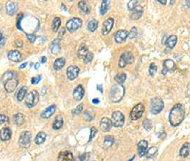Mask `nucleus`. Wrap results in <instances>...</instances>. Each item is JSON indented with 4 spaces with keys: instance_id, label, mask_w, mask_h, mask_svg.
<instances>
[{
    "instance_id": "4d7b16f0",
    "label": "nucleus",
    "mask_w": 190,
    "mask_h": 161,
    "mask_svg": "<svg viewBox=\"0 0 190 161\" xmlns=\"http://www.w3.org/2000/svg\"><path fill=\"white\" fill-rule=\"evenodd\" d=\"M27 64H28L27 62L24 63V64H22L21 65V66H20V69H22V68H25V67L26 66V65H27Z\"/></svg>"
},
{
    "instance_id": "c85d7f7f",
    "label": "nucleus",
    "mask_w": 190,
    "mask_h": 161,
    "mask_svg": "<svg viewBox=\"0 0 190 161\" xmlns=\"http://www.w3.org/2000/svg\"><path fill=\"white\" fill-rule=\"evenodd\" d=\"M46 138H47V135H46L45 133H44V132H39L35 137L34 142H35L36 145H41L45 141Z\"/></svg>"
},
{
    "instance_id": "a878e982",
    "label": "nucleus",
    "mask_w": 190,
    "mask_h": 161,
    "mask_svg": "<svg viewBox=\"0 0 190 161\" xmlns=\"http://www.w3.org/2000/svg\"><path fill=\"white\" fill-rule=\"evenodd\" d=\"M63 126V118L61 116H58L56 117L55 119V121L53 123L52 128L54 130H59Z\"/></svg>"
},
{
    "instance_id": "4468645a",
    "label": "nucleus",
    "mask_w": 190,
    "mask_h": 161,
    "mask_svg": "<svg viewBox=\"0 0 190 161\" xmlns=\"http://www.w3.org/2000/svg\"><path fill=\"white\" fill-rule=\"evenodd\" d=\"M114 21L112 18H109L103 23L102 29H101L103 35H107L110 32L114 25Z\"/></svg>"
},
{
    "instance_id": "de8ad7c7",
    "label": "nucleus",
    "mask_w": 190,
    "mask_h": 161,
    "mask_svg": "<svg viewBox=\"0 0 190 161\" xmlns=\"http://www.w3.org/2000/svg\"><path fill=\"white\" fill-rule=\"evenodd\" d=\"M97 128H95V127H92V128H91V131H90V136H89V141H91L94 138V137H95L96 134H97Z\"/></svg>"
},
{
    "instance_id": "052dcab7",
    "label": "nucleus",
    "mask_w": 190,
    "mask_h": 161,
    "mask_svg": "<svg viewBox=\"0 0 190 161\" xmlns=\"http://www.w3.org/2000/svg\"><path fill=\"white\" fill-rule=\"evenodd\" d=\"M158 2L159 3L162 4V5H166V3L167 2V0H164V1H161V0H158Z\"/></svg>"
},
{
    "instance_id": "ddd939ff",
    "label": "nucleus",
    "mask_w": 190,
    "mask_h": 161,
    "mask_svg": "<svg viewBox=\"0 0 190 161\" xmlns=\"http://www.w3.org/2000/svg\"><path fill=\"white\" fill-rule=\"evenodd\" d=\"M128 34L129 33L126 30L122 29V30L117 31L114 36L115 41L118 44L123 43V42L125 41L126 39H127Z\"/></svg>"
},
{
    "instance_id": "9b49d317",
    "label": "nucleus",
    "mask_w": 190,
    "mask_h": 161,
    "mask_svg": "<svg viewBox=\"0 0 190 161\" xmlns=\"http://www.w3.org/2000/svg\"><path fill=\"white\" fill-rule=\"evenodd\" d=\"M176 69L175 63L172 59H166L163 62V69L162 71V74L165 75L168 71L172 72L174 71Z\"/></svg>"
},
{
    "instance_id": "7ed1b4c3",
    "label": "nucleus",
    "mask_w": 190,
    "mask_h": 161,
    "mask_svg": "<svg viewBox=\"0 0 190 161\" xmlns=\"http://www.w3.org/2000/svg\"><path fill=\"white\" fill-rule=\"evenodd\" d=\"M125 89L121 84H116L112 87L109 92V97L112 102L117 103L123 99L124 96Z\"/></svg>"
},
{
    "instance_id": "13d9d810",
    "label": "nucleus",
    "mask_w": 190,
    "mask_h": 161,
    "mask_svg": "<svg viewBox=\"0 0 190 161\" xmlns=\"http://www.w3.org/2000/svg\"><path fill=\"white\" fill-rule=\"evenodd\" d=\"M92 103L94 104H98V103H99V100L98 99H94L92 100Z\"/></svg>"
},
{
    "instance_id": "79ce46f5",
    "label": "nucleus",
    "mask_w": 190,
    "mask_h": 161,
    "mask_svg": "<svg viewBox=\"0 0 190 161\" xmlns=\"http://www.w3.org/2000/svg\"><path fill=\"white\" fill-rule=\"evenodd\" d=\"M157 66L155 65V64H154V63H151V64H150V66H149V74H150L151 76H154V74L157 73Z\"/></svg>"
},
{
    "instance_id": "e433bc0d",
    "label": "nucleus",
    "mask_w": 190,
    "mask_h": 161,
    "mask_svg": "<svg viewBox=\"0 0 190 161\" xmlns=\"http://www.w3.org/2000/svg\"><path fill=\"white\" fill-rule=\"evenodd\" d=\"M126 74H124V73H120V74H117L115 76L114 80L117 82L118 84H121V85H122V84L124 82V80H126Z\"/></svg>"
},
{
    "instance_id": "72a5a7b5",
    "label": "nucleus",
    "mask_w": 190,
    "mask_h": 161,
    "mask_svg": "<svg viewBox=\"0 0 190 161\" xmlns=\"http://www.w3.org/2000/svg\"><path fill=\"white\" fill-rule=\"evenodd\" d=\"M114 138L113 136H106L104 138V147L105 148H109V147H111L114 144Z\"/></svg>"
},
{
    "instance_id": "20e7f679",
    "label": "nucleus",
    "mask_w": 190,
    "mask_h": 161,
    "mask_svg": "<svg viewBox=\"0 0 190 161\" xmlns=\"http://www.w3.org/2000/svg\"><path fill=\"white\" fill-rule=\"evenodd\" d=\"M164 106V101L161 98L157 97L152 99L150 101V111L151 114L157 115L163 110Z\"/></svg>"
},
{
    "instance_id": "dca6fc26",
    "label": "nucleus",
    "mask_w": 190,
    "mask_h": 161,
    "mask_svg": "<svg viewBox=\"0 0 190 161\" xmlns=\"http://www.w3.org/2000/svg\"><path fill=\"white\" fill-rule=\"evenodd\" d=\"M138 147V154L139 157H144L146 156L147 153V147H148V143L147 141L142 140L139 141V143L137 145Z\"/></svg>"
},
{
    "instance_id": "4c0bfd02",
    "label": "nucleus",
    "mask_w": 190,
    "mask_h": 161,
    "mask_svg": "<svg viewBox=\"0 0 190 161\" xmlns=\"http://www.w3.org/2000/svg\"><path fill=\"white\" fill-rule=\"evenodd\" d=\"M61 24V20L59 17H55L53 20L52 23V30L55 32H57L58 31L59 26Z\"/></svg>"
},
{
    "instance_id": "58836bf2",
    "label": "nucleus",
    "mask_w": 190,
    "mask_h": 161,
    "mask_svg": "<svg viewBox=\"0 0 190 161\" xmlns=\"http://www.w3.org/2000/svg\"><path fill=\"white\" fill-rule=\"evenodd\" d=\"M139 7H138V1H137V0H134V1H129L127 4V7L130 11L136 10V9H137Z\"/></svg>"
},
{
    "instance_id": "2f4dec72",
    "label": "nucleus",
    "mask_w": 190,
    "mask_h": 161,
    "mask_svg": "<svg viewBox=\"0 0 190 161\" xmlns=\"http://www.w3.org/2000/svg\"><path fill=\"white\" fill-rule=\"evenodd\" d=\"M14 122L17 126H22L24 122V116L22 114H17L14 116Z\"/></svg>"
},
{
    "instance_id": "37998d69",
    "label": "nucleus",
    "mask_w": 190,
    "mask_h": 161,
    "mask_svg": "<svg viewBox=\"0 0 190 161\" xmlns=\"http://www.w3.org/2000/svg\"><path fill=\"white\" fill-rule=\"evenodd\" d=\"M137 34V27H135V26H134V27H132L131 29V30H130V32L129 33L128 36L129 39H134V38L136 37Z\"/></svg>"
},
{
    "instance_id": "09e8293b",
    "label": "nucleus",
    "mask_w": 190,
    "mask_h": 161,
    "mask_svg": "<svg viewBox=\"0 0 190 161\" xmlns=\"http://www.w3.org/2000/svg\"><path fill=\"white\" fill-rule=\"evenodd\" d=\"M23 18V14L22 13H20L18 15H17V27L18 29H22V28H21L20 26V22H21V20H22Z\"/></svg>"
},
{
    "instance_id": "6e6552de",
    "label": "nucleus",
    "mask_w": 190,
    "mask_h": 161,
    "mask_svg": "<svg viewBox=\"0 0 190 161\" xmlns=\"http://www.w3.org/2000/svg\"><path fill=\"white\" fill-rule=\"evenodd\" d=\"M145 106L142 103H138L132 109L130 112V118L132 120H137L141 118L145 111Z\"/></svg>"
},
{
    "instance_id": "cd10ccee",
    "label": "nucleus",
    "mask_w": 190,
    "mask_h": 161,
    "mask_svg": "<svg viewBox=\"0 0 190 161\" xmlns=\"http://www.w3.org/2000/svg\"><path fill=\"white\" fill-rule=\"evenodd\" d=\"M64 64H65L64 59H63V58L57 59L55 62H54V65H53L54 69L56 71L60 70L61 68H62L63 67H64Z\"/></svg>"
},
{
    "instance_id": "c9c22d12",
    "label": "nucleus",
    "mask_w": 190,
    "mask_h": 161,
    "mask_svg": "<svg viewBox=\"0 0 190 161\" xmlns=\"http://www.w3.org/2000/svg\"><path fill=\"white\" fill-rule=\"evenodd\" d=\"M143 13V9L141 8V7H139L136 10L134 11V12L132 13L131 15V19L133 20H137L138 19L140 18V17L142 16Z\"/></svg>"
},
{
    "instance_id": "f3484780",
    "label": "nucleus",
    "mask_w": 190,
    "mask_h": 161,
    "mask_svg": "<svg viewBox=\"0 0 190 161\" xmlns=\"http://www.w3.org/2000/svg\"><path fill=\"white\" fill-rule=\"evenodd\" d=\"M57 161H74V156L70 151L66 150L59 153Z\"/></svg>"
},
{
    "instance_id": "3c124183",
    "label": "nucleus",
    "mask_w": 190,
    "mask_h": 161,
    "mask_svg": "<svg viewBox=\"0 0 190 161\" xmlns=\"http://www.w3.org/2000/svg\"><path fill=\"white\" fill-rule=\"evenodd\" d=\"M9 121V118L7 116H5L3 114H0V125L5 123L6 122Z\"/></svg>"
},
{
    "instance_id": "f257e3e1",
    "label": "nucleus",
    "mask_w": 190,
    "mask_h": 161,
    "mask_svg": "<svg viewBox=\"0 0 190 161\" xmlns=\"http://www.w3.org/2000/svg\"><path fill=\"white\" fill-rule=\"evenodd\" d=\"M185 117V111L183 106L179 103L174 105L169 115V120L174 127L178 126L183 121Z\"/></svg>"
},
{
    "instance_id": "680f3d73",
    "label": "nucleus",
    "mask_w": 190,
    "mask_h": 161,
    "mask_svg": "<svg viewBox=\"0 0 190 161\" xmlns=\"http://www.w3.org/2000/svg\"><path fill=\"white\" fill-rule=\"evenodd\" d=\"M101 85H100V86H97V89L98 90H100V91H101V93H102V89H101Z\"/></svg>"
},
{
    "instance_id": "bb28decb",
    "label": "nucleus",
    "mask_w": 190,
    "mask_h": 161,
    "mask_svg": "<svg viewBox=\"0 0 190 161\" xmlns=\"http://www.w3.org/2000/svg\"><path fill=\"white\" fill-rule=\"evenodd\" d=\"M59 39H56L51 42V51L53 54H57L60 51V47H59Z\"/></svg>"
},
{
    "instance_id": "864d4df0",
    "label": "nucleus",
    "mask_w": 190,
    "mask_h": 161,
    "mask_svg": "<svg viewBox=\"0 0 190 161\" xmlns=\"http://www.w3.org/2000/svg\"><path fill=\"white\" fill-rule=\"evenodd\" d=\"M5 39L3 37L2 32L0 31V48H2L4 45H5Z\"/></svg>"
},
{
    "instance_id": "a18cd8bd",
    "label": "nucleus",
    "mask_w": 190,
    "mask_h": 161,
    "mask_svg": "<svg viewBox=\"0 0 190 161\" xmlns=\"http://www.w3.org/2000/svg\"><path fill=\"white\" fill-rule=\"evenodd\" d=\"M93 53L92 52H89L88 53V54L86 56L85 58L84 59V64H88V63H89L90 61H91L93 59Z\"/></svg>"
},
{
    "instance_id": "c03bdc74",
    "label": "nucleus",
    "mask_w": 190,
    "mask_h": 161,
    "mask_svg": "<svg viewBox=\"0 0 190 161\" xmlns=\"http://www.w3.org/2000/svg\"><path fill=\"white\" fill-rule=\"evenodd\" d=\"M82 109H83V104H82V103H80L79 105H78V106L72 111V114L74 115L80 114H81Z\"/></svg>"
},
{
    "instance_id": "f704fd0d",
    "label": "nucleus",
    "mask_w": 190,
    "mask_h": 161,
    "mask_svg": "<svg viewBox=\"0 0 190 161\" xmlns=\"http://www.w3.org/2000/svg\"><path fill=\"white\" fill-rule=\"evenodd\" d=\"M98 24H99V22H98V21H97L96 20H92L89 21L87 24L88 30L92 32H94L97 29Z\"/></svg>"
},
{
    "instance_id": "f03ea898",
    "label": "nucleus",
    "mask_w": 190,
    "mask_h": 161,
    "mask_svg": "<svg viewBox=\"0 0 190 161\" xmlns=\"http://www.w3.org/2000/svg\"><path fill=\"white\" fill-rule=\"evenodd\" d=\"M3 82H5V89L8 93H11L16 89L18 86V80L17 79L14 73L12 71H7L2 76Z\"/></svg>"
},
{
    "instance_id": "8fccbe9b",
    "label": "nucleus",
    "mask_w": 190,
    "mask_h": 161,
    "mask_svg": "<svg viewBox=\"0 0 190 161\" xmlns=\"http://www.w3.org/2000/svg\"><path fill=\"white\" fill-rule=\"evenodd\" d=\"M89 159V153H85L84 154H82L81 156L79 157V161H88Z\"/></svg>"
},
{
    "instance_id": "ea45409f",
    "label": "nucleus",
    "mask_w": 190,
    "mask_h": 161,
    "mask_svg": "<svg viewBox=\"0 0 190 161\" xmlns=\"http://www.w3.org/2000/svg\"><path fill=\"white\" fill-rule=\"evenodd\" d=\"M157 147H151L148 150H147V154H146V156H147V158H151L157 154Z\"/></svg>"
},
{
    "instance_id": "4be33fe9",
    "label": "nucleus",
    "mask_w": 190,
    "mask_h": 161,
    "mask_svg": "<svg viewBox=\"0 0 190 161\" xmlns=\"http://www.w3.org/2000/svg\"><path fill=\"white\" fill-rule=\"evenodd\" d=\"M11 137V131L9 128H3L0 131V138L2 141H9Z\"/></svg>"
},
{
    "instance_id": "603ef678",
    "label": "nucleus",
    "mask_w": 190,
    "mask_h": 161,
    "mask_svg": "<svg viewBox=\"0 0 190 161\" xmlns=\"http://www.w3.org/2000/svg\"><path fill=\"white\" fill-rule=\"evenodd\" d=\"M41 76H35V77H33L32 78V84H34V85H35V84H37L40 81V80H41Z\"/></svg>"
},
{
    "instance_id": "aec40b11",
    "label": "nucleus",
    "mask_w": 190,
    "mask_h": 161,
    "mask_svg": "<svg viewBox=\"0 0 190 161\" xmlns=\"http://www.w3.org/2000/svg\"><path fill=\"white\" fill-rule=\"evenodd\" d=\"M57 107L55 105H51V106L47 107L45 110L42 111L41 114V117L42 118H49L55 114V111H56Z\"/></svg>"
},
{
    "instance_id": "393cba45",
    "label": "nucleus",
    "mask_w": 190,
    "mask_h": 161,
    "mask_svg": "<svg viewBox=\"0 0 190 161\" xmlns=\"http://www.w3.org/2000/svg\"><path fill=\"white\" fill-rule=\"evenodd\" d=\"M176 42H177V36L176 35H171L168 37L166 41V45L170 49H173L175 47Z\"/></svg>"
},
{
    "instance_id": "423d86ee",
    "label": "nucleus",
    "mask_w": 190,
    "mask_h": 161,
    "mask_svg": "<svg viewBox=\"0 0 190 161\" xmlns=\"http://www.w3.org/2000/svg\"><path fill=\"white\" fill-rule=\"evenodd\" d=\"M112 126L116 128L122 127L124 123V116L122 112L119 111H114L112 115Z\"/></svg>"
},
{
    "instance_id": "39448f33",
    "label": "nucleus",
    "mask_w": 190,
    "mask_h": 161,
    "mask_svg": "<svg viewBox=\"0 0 190 161\" xmlns=\"http://www.w3.org/2000/svg\"><path fill=\"white\" fill-rule=\"evenodd\" d=\"M39 96L37 91L33 90V91L30 92L26 97L25 103L26 106L30 108L35 106L37 104L38 101H39Z\"/></svg>"
},
{
    "instance_id": "b1692460",
    "label": "nucleus",
    "mask_w": 190,
    "mask_h": 161,
    "mask_svg": "<svg viewBox=\"0 0 190 161\" xmlns=\"http://www.w3.org/2000/svg\"><path fill=\"white\" fill-rule=\"evenodd\" d=\"M79 8L83 11L84 14H87L90 12V6L89 4L87 1H80L78 4Z\"/></svg>"
},
{
    "instance_id": "6ab92c4d",
    "label": "nucleus",
    "mask_w": 190,
    "mask_h": 161,
    "mask_svg": "<svg viewBox=\"0 0 190 161\" xmlns=\"http://www.w3.org/2000/svg\"><path fill=\"white\" fill-rule=\"evenodd\" d=\"M84 95V89L82 85H79L73 91V97L76 101L82 100Z\"/></svg>"
},
{
    "instance_id": "c756f323",
    "label": "nucleus",
    "mask_w": 190,
    "mask_h": 161,
    "mask_svg": "<svg viewBox=\"0 0 190 161\" xmlns=\"http://www.w3.org/2000/svg\"><path fill=\"white\" fill-rule=\"evenodd\" d=\"M88 53H89L88 48L86 47V46L82 45L79 47V50H78V52H77L78 57L84 60V59L85 58L86 56L88 54Z\"/></svg>"
},
{
    "instance_id": "f8f14e48",
    "label": "nucleus",
    "mask_w": 190,
    "mask_h": 161,
    "mask_svg": "<svg viewBox=\"0 0 190 161\" xmlns=\"http://www.w3.org/2000/svg\"><path fill=\"white\" fill-rule=\"evenodd\" d=\"M79 73V68L75 65H72L69 66L67 69V78L70 80H74L77 77Z\"/></svg>"
},
{
    "instance_id": "6e6d98bb",
    "label": "nucleus",
    "mask_w": 190,
    "mask_h": 161,
    "mask_svg": "<svg viewBox=\"0 0 190 161\" xmlns=\"http://www.w3.org/2000/svg\"><path fill=\"white\" fill-rule=\"evenodd\" d=\"M46 62H47V57L42 56L41 58V63L42 64H45Z\"/></svg>"
},
{
    "instance_id": "412c9836",
    "label": "nucleus",
    "mask_w": 190,
    "mask_h": 161,
    "mask_svg": "<svg viewBox=\"0 0 190 161\" xmlns=\"http://www.w3.org/2000/svg\"><path fill=\"white\" fill-rule=\"evenodd\" d=\"M6 10L9 15L13 16L17 11V5L13 2H7V5H6Z\"/></svg>"
},
{
    "instance_id": "7c9ffc66",
    "label": "nucleus",
    "mask_w": 190,
    "mask_h": 161,
    "mask_svg": "<svg viewBox=\"0 0 190 161\" xmlns=\"http://www.w3.org/2000/svg\"><path fill=\"white\" fill-rule=\"evenodd\" d=\"M109 5H110V2L108 0H104L101 2L100 7V14L101 15H105L107 11L109 10Z\"/></svg>"
},
{
    "instance_id": "9d476101",
    "label": "nucleus",
    "mask_w": 190,
    "mask_h": 161,
    "mask_svg": "<svg viewBox=\"0 0 190 161\" xmlns=\"http://www.w3.org/2000/svg\"><path fill=\"white\" fill-rule=\"evenodd\" d=\"M82 22L79 18H72L67 22L66 26L67 30L70 32H73L74 31L77 30L79 28L81 27Z\"/></svg>"
},
{
    "instance_id": "e2e57ef3",
    "label": "nucleus",
    "mask_w": 190,
    "mask_h": 161,
    "mask_svg": "<svg viewBox=\"0 0 190 161\" xmlns=\"http://www.w3.org/2000/svg\"><path fill=\"white\" fill-rule=\"evenodd\" d=\"M185 2L188 5V7H190V1H187V2Z\"/></svg>"
},
{
    "instance_id": "a19ab883",
    "label": "nucleus",
    "mask_w": 190,
    "mask_h": 161,
    "mask_svg": "<svg viewBox=\"0 0 190 161\" xmlns=\"http://www.w3.org/2000/svg\"><path fill=\"white\" fill-rule=\"evenodd\" d=\"M143 126H144V128H145L146 131H149L151 128H152V123H151L150 120L145 119L143 121Z\"/></svg>"
},
{
    "instance_id": "bf43d9fd",
    "label": "nucleus",
    "mask_w": 190,
    "mask_h": 161,
    "mask_svg": "<svg viewBox=\"0 0 190 161\" xmlns=\"http://www.w3.org/2000/svg\"><path fill=\"white\" fill-rule=\"evenodd\" d=\"M39 66H40V64H39V63H36L35 64V65H34V68H35L36 70H37L38 68H39Z\"/></svg>"
},
{
    "instance_id": "5701e85b",
    "label": "nucleus",
    "mask_w": 190,
    "mask_h": 161,
    "mask_svg": "<svg viewBox=\"0 0 190 161\" xmlns=\"http://www.w3.org/2000/svg\"><path fill=\"white\" fill-rule=\"evenodd\" d=\"M190 152V143H184L183 145H182L181 149L179 150V155L180 156L182 157V158H187V157L189 156Z\"/></svg>"
},
{
    "instance_id": "a211bd4d",
    "label": "nucleus",
    "mask_w": 190,
    "mask_h": 161,
    "mask_svg": "<svg viewBox=\"0 0 190 161\" xmlns=\"http://www.w3.org/2000/svg\"><path fill=\"white\" fill-rule=\"evenodd\" d=\"M7 56H8L9 60L14 61V62H20L22 59V54H21L20 51L17 50L9 51L8 53H7Z\"/></svg>"
},
{
    "instance_id": "473e14b6",
    "label": "nucleus",
    "mask_w": 190,
    "mask_h": 161,
    "mask_svg": "<svg viewBox=\"0 0 190 161\" xmlns=\"http://www.w3.org/2000/svg\"><path fill=\"white\" fill-rule=\"evenodd\" d=\"M27 93V87L26 86H23L21 89L19 90L18 93H17V100L19 101H22L24 99V96H26V93Z\"/></svg>"
},
{
    "instance_id": "5fc2aeb1",
    "label": "nucleus",
    "mask_w": 190,
    "mask_h": 161,
    "mask_svg": "<svg viewBox=\"0 0 190 161\" xmlns=\"http://www.w3.org/2000/svg\"><path fill=\"white\" fill-rule=\"evenodd\" d=\"M26 36H27V38L29 39V40H30V41L31 42V43H33V42L35 41L36 36L33 35V34H26Z\"/></svg>"
},
{
    "instance_id": "0eeeda50",
    "label": "nucleus",
    "mask_w": 190,
    "mask_h": 161,
    "mask_svg": "<svg viewBox=\"0 0 190 161\" xmlns=\"http://www.w3.org/2000/svg\"><path fill=\"white\" fill-rule=\"evenodd\" d=\"M32 134L29 131H24L20 135L19 144L22 148H28L31 145Z\"/></svg>"
},
{
    "instance_id": "2eb2a0df",
    "label": "nucleus",
    "mask_w": 190,
    "mask_h": 161,
    "mask_svg": "<svg viewBox=\"0 0 190 161\" xmlns=\"http://www.w3.org/2000/svg\"><path fill=\"white\" fill-rule=\"evenodd\" d=\"M112 127V123L109 118L104 117L101 118L100 121V128L103 132H108Z\"/></svg>"
},
{
    "instance_id": "1a4fd4ad",
    "label": "nucleus",
    "mask_w": 190,
    "mask_h": 161,
    "mask_svg": "<svg viewBox=\"0 0 190 161\" xmlns=\"http://www.w3.org/2000/svg\"><path fill=\"white\" fill-rule=\"evenodd\" d=\"M134 57L133 54L129 51L124 53L123 54L121 55L120 60H119V67L120 68H124L127 64L133 63Z\"/></svg>"
},
{
    "instance_id": "49530a36",
    "label": "nucleus",
    "mask_w": 190,
    "mask_h": 161,
    "mask_svg": "<svg viewBox=\"0 0 190 161\" xmlns=\"http://www.w3.org/2000/svg\"><path fill=\"white\" fill-rule=\"evenodd\" d=\"M84 119H85L86 120H87V121H91V120H92L93 119L92 115L90 114L89 111H87L84 112Z\"/></svg>"
}]
</instances>
